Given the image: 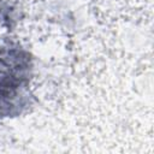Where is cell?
<instances>
[{
  "instance_id": "6da1fadb",
  "label": "cell",
  "mask_w": 154,
  "mask_h": 154,
  "mask_svg": "<svg viewBox=\"0 0 154 154\" xmlns=\"http://www.w3.org/2000/svg\"><path fill=\"white\" fill-rule=\"evenodd\" d=\"M31 53L18 42L0 46V119L16 118L32 103Z\"/></svg>"
}]
</instances>
